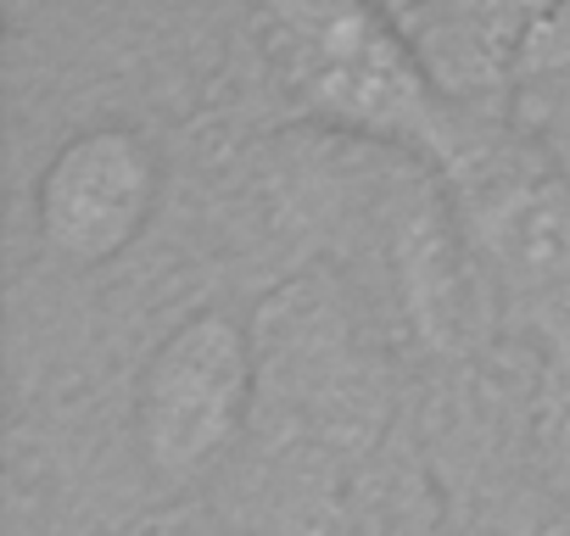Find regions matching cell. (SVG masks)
<instances>
[{
	"instance_id": "cell-5",
	"label": "cell",
	"mask_w": 570,
	"mask_h": 536,
	"mask_svg": "<svg viewBox=\"0 0 570 536\" xmlns=\"http://www.w3.org/2000/svg\"><path fill=\"white\" fill-rule=\"evenodd\" d=\"M537 464L559 497H570V358H553L537 391Z\"/></svg>"
},
{
	"instance_id": "cell-3",
	"label": "cell",
	"mask_w": 570,
	"mask_h": 536,
	"mask_svg": "<svg viewBox=\"0 0 570 536\" xmlns=\"http://www.w3.org/2000/svg\"><path fill=\"white\" fill-rule=\"evenodd\" d=\"M163 201V151L135 123H90L68 135L35 185V229L57 262L101 268L124 257Z\"/></svg>"
},
{
	"instance_id": "cell-2",
	"label": "cell",
	"mask_w": 570,
	"mask_h": 536,
	"mask_svg": "<svg viewBox=\"0 0 570 536\" xmlns=\"http://www.w3.org/2000/svg\"><path fill=\"white\" fill-rule=\"evenodd\" d=\"M257 347L240 319L202 308L179 319L135 380V447L157 480L207 475L246 430Z\"/></svg>"
},
{
	"instance_id": "cell-1",
	"label": "cell",
	"mask_w": 570,
	"mask_h": 536,
	"mask_svg": "<svg viewBox=\"0 0 570 536\" xmlns=\"http://www.w3.org/2000/svg\"><path fill=\"white\" fill-rule=\"evenodd\" d=\"M246 12L268 79L303 118L392 146L448 179L470 162L481 135L381 0H246Z\"/></svg>"
},
{
	"instance_id": "cell-4",
	"label": "cell",
	"mask_w": 570,
	"mask_h": 536,
	"mask_svg": "<svg viewBox=\"0 0 570 536\" xmlns=\"http://www.w3.org/2000/svg\"><path fill=\"white\" fill-rule=\"evenodd\" d=\"M453 179L492 275L531 302L570 297V173L542 146L492 151L475 140Z\"/></svg>"
}]
</instances>
